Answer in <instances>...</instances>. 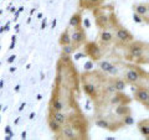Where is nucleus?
Instances as JSON below:
<instances>
[{"label": "nucleus", "mask_w": 149, "mask_h": 140, "mask_svg": "<svg viewBox=\"0 0 149 140\" xmlns=\"http://www.w3.org/2000/svg\"><path fill=\"white\" fill-rule=\"evenodd\" d=\"M106 140H116V138H113V137H107Z\"/></svg>", "instance_id": "nucleus-47"}, {"label": "nucleus", "mask_w": 149, "mask_h": 140, "mask_svg": "<svg viewBox=\"0 0 149 140\" xmlns=\"http://www.w3.org/2000/svg\"><path fill=\"white\" fill-rule=\"evenodd\" d=\"M70 37H71V46L78 50L87 42V35L83 26L80 27H70Z\"/></svg>", "instance_id": "nucleus-4"}, {"label": "nucleus", "mask_w": 149, "mask_h": 140, "mask_svg": "<svg viewBox=\"0 0 149 140\" xmlns=\"http://www.w3.org/2000/svg\"><path fill=\"white\" fill-rule=\"evenodd\" d=\"M19 122H20V118H16L15 120H14V124H17Z\"/></svg>", "instance_id": "nucleus-48"}, {"label": "nucleus", "mask_w": 149, "mask_h": 140, "mask_svg": "<svg viewBox=\"0 0 149 140\" xmlns=\"http://www.w3.org/2000/svg\"><path fill=\"white\" fill-rule=\"evenodd\" d=\"M41 99H42V96H41V94H40V93H39V94H37V96H36V100H39V102H40Z\"/></svg>", "instance_id": "nucleus-43"}, {"label": "nucleus", "mask_w": 149, "mask_h": 140, "mask_svg": "<svg viewBox=\"0 0 149 140\" xmlns=\"http://www.w3.org/2000/svg\"><path fill=\"white\" fill-rule=\"evenodd\" d=\"M82 26H83V29H90L91 27V21H90V19H82Z\"/></svg>", "instance_id": "nucleus-26"}, {"label": "nucleus", "mask_w": 149, "mask_h": 140, "mask_svg": "<svg viewBox=\"0 0 149 140\" xmlns=\"http://www.w3.org/2000/svg\"><path fill=\"white\" fill-rule=\"evenodd\" d=\"M4 133H5V134H9V135H11V137H14V133L11 132V127H10V125H6L5 129H4Z\"/></svg>", "instance_id": "nucleus-29"}, {"label": "nucleus", "mask_w": 149, "mask_h": 140, "mask_svg": "<svg viewBox=\"0 0 149 140\" xmlns=\"http://www.w3.org/2000/svg\"><path fill=\"white\" fill-rule=\"evenodd\" d=\"M21 139H22V140H26V139H27V133H26V130H24V132L21 133Z\"/></svg>", "instance_id": "nucleus-34"}, {"label": "nucleus", "mask_w": 149, "mask_h": 140, "mask_svg": "<svg viewBox=\"0 0 149 140\" xmlns=\"http://www.w3.org/2000/svg\"><path fill=\"white\" fill-rule=\"evenodd\" d=\"M9 71H10V73H14V72L16 71V67H15V66H11V67H10V69H9Z\"/></svg>", "instance_id": "nucleus-40"}, {"label": "nucleus", "mask_w": 149, "mask_h": 140, "mask_svg": "<svg viewBox=\"0 0 149 140\" xmlns=\"http://www.w3.org/2000/svg\"><path fill=\"white\" fill-rule=\"evenodd\" d=\"M47 125H49L50 130H51V132H52L55 135L58 134V132L61 130V127H62V125H60L57 122H55L52 118H50V116H49V119H47Z\"/></svg>", "instance_id": "nucleus-21"}, {"label": "nucleus", "mask_w": 149, "mask_h": 140, "mask_svg": "<svg viewBox=\"0 0 149 140\" xmlns=\"http://www.w3.org/2000/svg\"><path fill=\"white\" fill-rule=\"evenodd\" d=\"M4 139H5V140H11L13 137H11V135H9V134H5V138H4Z\"/></svg>", "instance_id": "nucleus-42"}, {"label": "nucleus", "mask_w": 149, "mask_h": 140, "mask_svg": "<svg viewBox=\"0 0 149 140\" xmlns=\"http://www.w3.org/2000/svg\"><path fill=\"white\" fill-rule=\"evenodd\" d=\"M133 21L136 22V24H146V25H148L149 24V20H147V19H144L143 16H141V15H138V14H136V12H133Z\"/></svg>", "instance_id": "nucleus-24"}, {"label": "nucleus", "mask_w": 149, "mask_h": 140, "mask_svg": "<svg viewBox=\"0 0 149 140\" xmlns=\"http://www.w3.org/2000/svg\"><path fill=\"white\" fill-rule=\"evenodd\" d=\"M111 81H112V83H113L116 92H124L125 87H127V83L124 82V79L122 77L116 76L114 78H111Z\"/></svg>", "instance_id": "nucleus-19"}, {"label": "nucleus", "mask_w": 149, "mask_h": 140, "mask_svg": "<svg viewBox=\"0 0 149 140\" xmlns=\"http://www.w3.org/2000/svg\"><path fill=\"white\" fill-rule=\"evenodd\" d=\"M4 83H5V79L1 78V79H0V89H3V88H4Z\"/></svg>", "instance_id": "nucleus-36"}, {"label": "nucleus", "mask_w": 149, "mask_h": 140, "mask_svg": "<svg viewBox=\"0 0 149 140\" xmlns=\"http://www.w3.org/2000/svg\"><path fill=\"white\" fill-rule=\"evenodd\" d=\"M35 10H36V9L34 8V9H31V10H30V15H32V14H34L35 12Z\"/></svg>", "instance_id": "nucleus-49"}, {"label": "nucleus", "mask_w": 149, "mask_h": 140, "mask_svg": "<svg viewBox=\"0 0 149 140\" xmlns=\"http://www.w3.org/2000/svg\"><path fill=\"white\" fill-rule=\"evenodd\" d=\"M120 120H122V123H123V127H129V125H133L134 124V118H133L132 113L122 116Z\"/></svg>", "instance_id": "nucleus-22"}, {"label": "nucleus", "mask_w": 149, "mask_h": 140, "mask_svg": "<svg viewBox=\"0 0 149 140\" xmlns=\"http://www.w3.org/2000/svg\"><path fill=\"white\" fill-rule=\"evenodd\" d=\"M66 109V103L60 96L54 94L50 102V110H65Z\"/></svg>", "instance_id": "nucleus-14"}, {"label": "nucleus", "mask_w": 149, "mask_h": 140, "mask_svg": "<svg viewBox=\"0 0 149 140\" xmlns=\"http://www.w3.org/2000/svg\"><path fill=\"white\" fill-rule=\"evenodd\" d=\"M15 44H16V35H13L11 36V44L10 46H9V50H14V47H15Z\"/></svg>", "instance_id": "nucleus-28"}, {"label": "nucleus", "mask_w": 149, "mask_h": 140, "mask_svg": "<svg viewBox=\"0 0 149 140\" xmlns=\"http://www.w3.org/2000/svg\"><path fill=\"white\" fill-rule=\"evenodd\" d=\"M15 60H16V55H11L10 57H9V58L6 60V62L11 64V63H14V62H15Z\"/></svg>", "instance_id": "nucleus-31"}, {"label": "nucleus", "mask_w": 149, "mask_h": 140, "mask_svg": "<svg viewBox=\"0 0 149 140\" xmlns=\"http://www.w3.org/2000/svg\"><path fill=\"white\" fill-rule=\"evenodd\" d=\"M0 50H1V46H0Z\"/></svg>", "instance_id": "nucleus-52"}, {"label": "nucleus", "mask_w": 149, "mask_h": 140, "mask_svg": "<svg viewBox=\"0 0 149 140\" xmlns=\"http://www.w3.org/2000/svg\"><path fill=\"white\" fill-rule=\"evenodd\" d=\"M35 115H36V114H35V112H31L30 115H29V119H30V120H32V119L35 118Z\"/></svg>", "instance_id": "nucleus-38"}, {"label": "nucleus", "mask_w": 149, "mask_h": 140, "mask_svg": "<svg viewBox=\"0 0 149 140\" xmlns=\"http://www.w3.org/2000/svg\"><path fill=\"white\" fill-rule=\"evenodd\" d=\"M83 57H86V55L83 52H78V53L74 52V60H80V58H83Z\"/></svg>", "instance_id": "nucleus-30"}, {"label": "nucleus", "mask_w": 149, "mask_h": 140, "mask_svg": "<svg viewBox=\"0 0 149 140\" xmlns=\"http://www.w3.org/2000/svg\"><path fill=\"white\" fill-rule=\"evenodd\" d=\"M137 128L144 139H149V119L144 118L137 123Z\"/></svg>", "instance_id": "nucleus-16"}, {"label": "nucleus", "mask_w": 149, "mask_h": 140, "mask_svg": "<svg viewBox=\"0 0 149 140\" xmlns=\"http://www.w3.org/2000/svg\"><path fill=\"white\" fill-rule=\"evenodd\" d=\"M56 25H57V19H54V20H52V25H51V27H52V29H55Z\"/></svg>", "instance_id": "nucleus-37"}, {"label": "nucleus", "mask_w": 149, "mask_h": 140, "mask_svg": "<svg viewBox=\"0 0 149 140\" xmlns=\"http://www.w3.org/2000/svg\"><path fill=\"white\" fill-rule=\"evenodd\" d=\"M83 68H85V71H92L93 68H95V62L90 60V61H86L85 64H83Z\"/></svg>", "instance_id": "nucleus-25"}, {"label": "nucleus", "mask_w": 149, "mask_h": 140, "mask_svg": "<svg viewBox=\"0 0 149 140\" xmlns=\"http://www.w3.org/2000/svg\"><path fill=\"white\" fill-rule=\"evenodd\" d=\"M9 9H10V12H13V14L16 11V8L15 6H9Z\"/></svg>", "instance_id": "nucleus-41"}, {"label": "nucleus", "mask_w": 149, "mask_h": 140, "mask_svg": "<svg viewBox=\"0 0 149 140\" xmlns=\"http://www.w3.org/2000/svg\"><path fill=\"white\" fill-rule=\"evenodd\" d=\"M98 44L102 49L113 44V30L112 29H101L98 32Z\"/></svg>", "instance_id": "nucleus-10"}, {"label": "nucleus", "mask_w": 149, "mask_h": 140, "mask_svg": "<svg viewBox=\"0 0 149 140\" xmlns=\"http://www.w3.org/2000/svg\"><path fill=\"white\" fill-rule=\"evenodd\" d=\"M133 40H134V35L120 24L113 29V44L117 47H125Z\"/></svg>", "instance_id": "nucleus-3"}, {"label": "nucleus", "mask_w": 149, "mask_h": 140, "mask_svg": "<svg viewBox=\"0 0 149 140\" xmlns=\"http://www.w3.org/2000/svg\"><path fill=\"white\" fill-rule=\"evenodd\" d=\"M95 125L101 129L109 130V132H117L123 127V123L122 120H112L107 116H98L95 119Z\"/></svg>", "instance_id": "nucleus-5"}, {"label": "nucleus", "mask_w": 149, "mask_h": 140, "mask_svg": "<svg viewBox=\"0 0 149 140\" xmlns=\"http://www.w3.org/2000/svg\"><path fill=\"white\" fill-rule=\"evenodd\" d=\"M14 91H15L16 93L20 92V85H16V86H15V88H14Z\"/></svg>", "instance_id": "nucleus-39"}, {"label": "nucleus", "mask_w": 149, "mask_h": 140, "mask_svg": "<svg viewBox=\"0 0 149 140\" xmlns=\"http://www.w3.org/2000/svg\"><path fill=\"white\" fill-rule=\"evenodd\" d=\"M132 10H133V12H136V14H138V15L143 16L144 19L149 20V3L148 1H142V3L133 4Z\"/></svg>", "instance_id": "nucleus-12"}, {"label": "nucleus", "mask_w": 149, "mask_h": 140, "mask_svg": "<svg viewBox=\"0 0 149 140\" xmlns=\"http://www.w3.org/2000/svg\"><path fill=\"white\" fill-rule=\"evenodd\" d=\"M25 107H26V103H25V102H22V103L20 104V108H19V112H22L25 109Z\"/></svg>", "instance_id": "nucleus-35"}, {"label": "nucleus", "mask_w": 149, "mask_h": 140, "mask_svg": "<svg viewBox=\"0 0 149 140\" xmlns=\"http://www.w3.org/2000/svg\"><path fill=\"white\" fill-rule=\"evenodd\" d=\"M130 113H132V109L129 108V104H117L114 107V114L119 116V118Z\"/></svg>", "instance_id": "nucleus-18"}, {"label": "nucleus", "mask_w": 149, "mask_h": 140, "mask_svg": "<svg viewBox=\"0 0 149 140\" xmlns=\"http://www.w3.org/2000/svg\"><path fill=\"white\" fill-rule=\"evenodd\" d=\"M97 66H98L100 71L102 73H107L109 76H114V77L119 74V68L114 63L108 61V60H98L97 61Z\"/></svg>", "instance_id": "nucleus-9"}, {"label": "nucleus", "mask_w": 149, "mask_h": 140, "mask_svg": "<svg viewBox=\"0 0 149 140\" xmlns=\"http://www.w3.org/2000/svg\"><path fill=\"white\" fill-rule=\"evenodd\" d=\"M83 46H85L83 53L86 55V57H90V60H92L93 62H97L98 60L103 57L102 47L97 42H95V41H87Z\"/></svg>", "instance_id": "nucleus-6"}, {"label": "nucleus", "mask_w": 149, "mask_h": 140, "mask_svg": "<svg viewBox=\"0 0 149 140\" xmlns=\"http://www.w3.org/2000/svg\"><path fill=\"white\" fill-rule=\"evenodd\" d=\"M124 82L132 87H138V86H148V72L141 68L139 64L136 63H127L125 68L123 71V77Z\"/></svg>", "instance_id": "nucleus-1"}, {"label": "nucleus", "mask_w": 149, "mask_h": 140, "mask_svg": "<svg viewBox=\"0 0 149 140\" xmlns=\"http://www.w3.org/2000/svg\"><path fill=\"white\" fill-rule=\"evenodd\" d=\"M1 110H3V104L0 103V112H1Z\"/></svg>", "instance_id": "nucleus-50"}, {"label": "nucleus", "mask_w": 149, "mask_h": 140, "mask_svg": "<svg viewBox=\"0 0 149 140\" xmlns=\"http://www.w3.org/2000/svg\"><path fill=\"white\" fill-rule=\"evenodd\" d=\"M82 11L83 10L80 9L77 12H74L73 15L70 17V21H68V26L70 27H80V26H82V19H83Z\"/></svg>", "instance_id": "nucleus-17"}, {"label": "nucleus", "mask_w": 149, "mask_h": 140, "mask_svg": "<svg viewBox=\"0 0 149 140\" xmlns=\"http://www.w3.org/2000/svg\"><path fill=\"white\" fill-rule=\"evenodd\" d=\"M49 116L52 118L55 122H57L60 125H63L67 123V114L63 113V110H50L49 112Z\"/></svg>", "instance_id": "nucleus-15"}, {"label": "nucleus", "mask_w": 149, "mask_h": 140, "mask_svg": "<svg viewBox=\"0 0 149 140\" xmlns=\"http://www.w3.org/2000/svg\"><path fill=\"white\" fill-rule=\"evenodd\" d=\"M58 44H60V46H65V45L71 44V37H70V26L66 27V29L61 32V35H60V37H58Z\"/></svg>", "instance_id": "nucleus-20"}, {"label": "nucleus", "mask_w": 149, "mask_h": 140, "mask_svg": "<svg viewBox=\"0 0 149 140\" xmlns=\"http://www.w3.org/2000/svg\"><path fill=\"white\" fill-rule=\"evenodd\" d=\"M67 139V140H77L81 139V137L78 135V133L74 130L70 124H63L61 127V130L58 132V134H56L55 139Z\"/></svg>", "instance_id": "nucleus-8"}, {"label": "nucleus", "mask_w": 149, "mask_h": 140, "mask_svg": "<svg viewBox=\"0 0 149 140\" xmlns=\"http://www.w3.org/2000/svg\"><path fill=\"white\" fill-rule=\"evenodd\" d=\"M37 17H39V19H42V17H44L42 12H39V14H37Z\"/></svg>", "instance_id": "nucleus-46"}, {"label": "nucleus", "mask_w": 149, "mask_h": 140, "mask_svg": "<svg viewBox=\"0 0 149 140\" xmlns=\"http://www.w3.org/2000/svg\"><path fill=\"white\" fill-rule=\"evenodd\" d=\"M24 9H25L24 6H20V8H17V11L19 12H22V11H24Z\"/></svg>", "instance_id": "nucleus-44"}, {"label": "nucleus", "mask_w": 149, "mask_h": 140, "mask_svg": "<svg viewBox=\"0 0 149 140\" xmlns=\"http://www.w3.org/2000/svg\"><path fill=\"white\" fill-rule=\"evenodd\" d=\"M46 26H47V19H42V21H41V30H45Z\"/></svg>", "instance_id": "nucleus-32"}, {"label": "nucleus", "mask_w": 149, "mask_h": 140, "mask_svg": "<svg viewBox=\"0 0 149 140\" xmlns=\"http://www.w3.org/2000/svg\"><path fill=\"white\" fill-rule=\"evenodd\" d=\"M104 4V0H78V8L81 10H93Z\"/></svg>", "instance_id": "nucleus-13"}, {"label": "nucleus", "mask_w": 149, "mask_h": 140, "mask_svg": "<svg viewBox=\"0 0 149 140\" xmlns=\"http://www.w3.org/2000/svg\"><path fill=\"white\" fill-rule=\"evenodd\" d=\"M133 91V98L138 103L144 105L147 110L149 109V88L148 86H138V87H132Z\"/></svg>", "instance_id": "nucleus-7"}, {"label": "nucleus", "mask_w": 149, "mask_h": 140, "mask_svg": "<svg viewBox=\"0 0 149 140\" xmlns=\"http://www.w3.org/2000/svg\"><path fill=\"white\" fill-rule=\"evenodd\" d=\"M132 102V98L124 92H114L108 98V103L111 105H117V104H129Z\"/></svg>", "instance_id": "nucleus-11"}, {"label": "nucleus", "mask_w": 149, "mask_h": 140, "mask_svg": "<svg viewBox=\"0 0 149 140\" xmlns=\"http://www.w3.org/2000/svg\"><path fill=\"white\" fill-rule=\"evenodd\" d=\"M19 27H20V25H19V24H16V25H15V32H16V34L19 32Z\"/></svg>", "instance_id": "nucleus-45"}, {"label": "nucleus", "mask_w": 149, "mask_h": 140, "mask_svg": "<svg viewBox=\"0 0 149 140\" xmlns=\"http://www.w3.org/2000/svg\"><path fill=\"white\" fill-rule=\"evenodd\" d=\"M0 122H1V116H0Z\"/></svg>", "instance_id": "nucleus-51"}, {"label": "nucleus", "mask_w": 149, "mask_h": 140, "mask_svg": "<svg viewBox=\"0 0 149 140\" xmlns=\"http://www.w3.org/2000/svg\"><path fill=\"white\" fill-rule=\"evenodd\" d=\"M20 14H21V12H19V11H17V9H16V11L14 12V19H13V21H14V22H16V21L19 20V16H20Z\"/></svg>", "instance_id": "nucleus-33"}, {"label": "nucleus", "mask_w": 149, "mask_h": 140, "mask_svg": "<svg viewBox=\"0 0 149 140\" xmlns=\"http://www.w3.org/2000/svg\"><path fill=\"white\" fill-rule=\"evenodd\" d=\"M125 50H127V52L124 55V58L127 60L128 62L134 63V61L141 57V56L148 55L149 45H148V42H144V41L133 40L132 42H129L125 46Z\"/></svg>", "instance_id": "nucleus-2"}, {"label": "nucleus", "mask_w": 149, "mask_h": 140, "mask_svg": "<svg viewBox=\"0 0 149 140\" xmlns=\"http://www.w3.org/2000/svg\"><path fill=\"white\" fill-rule=\"evenodd\" d=\"M9 30H10V21H8L5 25L0 27V34H3L4 31H9Z\"/></svg>", "instance_id": "nucleus-27"}, {"label": "nucleus", "mask_w": 149, "mask_h": 140, "mask_svg": "<svg viewBox=\"0 0 149 140\" xmlns=\"http://www.w3.org/2000/svg\"><path fill=\"white\" fill-rule=\"evenodd\" d=\"M76 49H73L71 44L70 45H65V46H61V55H68V56H71L72 53L76 52Z\"/></svg>", "instance_id": "nucleus-23"}]
</instances>
